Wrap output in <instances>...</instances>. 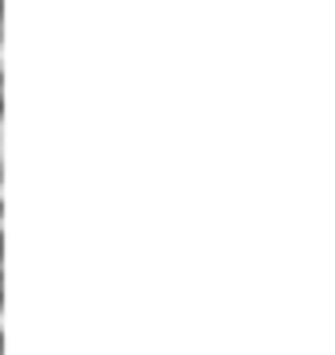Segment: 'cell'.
<instances>
[{
  "label": "cell",
  "mask_w": 335,
  "mask_h": 355,
  "mask_svg": "<svg viewBox=\"0 0 335 355\" xmlns=\"http://www.w3.org/2000/svg\"><path fill=\"white\" fill-rule=\"evenodd\" d=\"M0 55H4V32H0Z\"/></svg>",
  "instance_id": "cell-1"
},
{
  "label": "cell",
  "mask_w": 335,
  "mask_h": 355,
  "mask_svg": "<svg viewBox=\"0 0 335 355\" xmlns=\"http://www.w3.org/2000/svg\"><path fill=\"white\" fill-rule=\"evenodd\" d=\"M0 141H4V129H0Z\"/></svg>",
  "instance_id": "cell-2"
}]
</instances>
